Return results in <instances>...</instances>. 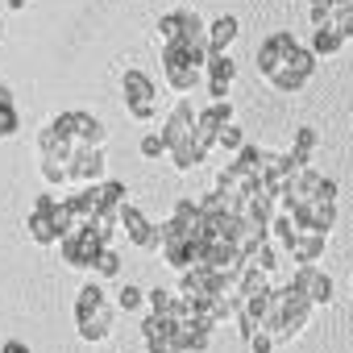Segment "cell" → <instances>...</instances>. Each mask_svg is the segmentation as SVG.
<instances>
[{"instance_id": "cell-29", "label": "cell", "mask_w": 353, "mask_h": 353, "mask_svg": "<svg viewBox=\"0 0 353 353\" xmlns=\"http://www.w3.org/2000/svg\"><path fill=\"white\" fill-rule=\"evenodd\" d=\"M117 307H121V312H137V307H145V291L133 287V283H125V287L117 291Z\"/></svg>"}, {"instance_id": "cell-3", "label": "cell", "mask_w": 353, "mask_h": 353, "mask_svg": "<svg viewBox=\"0 0 353 353\" xmlns=\"http://www.w3.org/2000/svg\"><path fill=\"white\" fill-rule=\"evenodd\" d=\"M316 316V303L299 291V287H274V299H270V316H266V332H274L279 336V345H287V341H295L303 328H307V320Z\"/></svg>"}, {"instance_id": "cell-7", "label": "cell", "mask_w": 353, "mask_h": 353, "mask_svg": "<svg viewBox=\"0 0 353 353\" xmlns=\"http://www.w3.org/2000/svg\"><path fill=\"white\" fill-rule=\"evenodd\" d=\"M121 229H125V241L129 245H137V250H145V254H162V245H166V229L162 225H154L137 204H121Z\"/></svg>"}, {"instance_id": "cell-30", "label": "cell", "mask_w": 353, "mask_h": 353, "mask_svg": "<svg viewBox=\"0 0 353 353\" xmlns=\"http://www.w3.org/2000/svg\"><path fill=\"white\" fill-rule=\"evenodd\" d=\"M17 133H21V112H17V104L0 108V141H9V137H17Z\"/></svg>"}, {"instance_id": "cell-26", "label": "cell", "mask_w": 353, "mask_h": 353, "mask_svg": "<svg viewBox=\"0 0 353 353\" xmlns=\"http://www.w3.org/2000/svg\"><path fill=\"white\" fill-rule=\"evenodd\" d=\"M92 274H96V279H117V274H121V254H117V245H104V250L92 258Z\"/></svg>"}, {"instance_id": "cell-39", "label": "cell", "mask_w": 353, "mask_h": 353, "mask_svg": "<svg viewBox=\"0 0 353 353\" xmlns=\"http://www.w3.org/2000/svg\"><path fill=\"white\" fill-rule=\"evenodd\" d=\"M336 5H353V0H336Z\"/></svg>"}, {"instance_id": "cell-31", "label": "cell", "mask_w": 353, "mask_h": 353, "mask_svg": "<svg viewBox=\"0 0 353 353\" xmlns=\"http://www.w3.org/2000/svg\"><path fill=\"white\" fill-rule=\"evenodd\" d=\"M137 150H141V158H166V154H170V145H166V137H162V129H158V133H145Z\"/></svg>"}, {"instance_id": "cell-16", "label": "cell", "mask_w": 353, "mask_h": 353, "mask_svg": "<svg viewBox=\"0 0 353 353\" xmlns=\"http://www.w3.org/2000/svg\"><path fill=\"white\" fill-rule=\"evenodd\" d=\"M38 154H46V158H71V154H75V137L50 117V121L38 129Z\"/></svg>"}, {"instance_id": "cell-37", "label": "cell", "mask_w": 353, "mask_h": 353, "mask_svg": "<svg viewBox=\"0 0 353 353\" xmlns=\"http://www.w3.org/2000/svg\"><path fill=\"white\" fill-rule=\"evenodd\" d=\"M9 104H17V100H13V88L0 79V108H9Z\"/></svg>"}, {"instance_id": "cell-28", "label": "cell", "mask_w": 353, "mask_h": 353, "mask_svg": "<svg viewBox=\"0 0 353 353\" xmlns=\"http://www.w3.org/2000/svg\"><path fill=\"white\" fill-rule=\"evenodd\" d=\"M241 145H245V129H241V125H237V121H229V125H225V129H221V137H216V150H221V154H229V158H233V154H237V150H241Z\"/></svg>"}, {"instance_id": "cell-6", "label": "cell", "mask_w": 353, "mask_h": 353, "mask_svg": "<svg viewBox=\"0 0 353 353\" xmlns=\"http://www.w3.org/2000/svg\"><path fill=\"white\" fill-rule=\"evenodd\" d=\"M200 75H204V67H196L192 54H188L179 42H166V46H162V79H166L170 92L192 96V88L200 83Z\"/></svg>"}, {"instance_id": "cell-23", "label": "cell", "mask_w": 353, "mask_h": 353, "mask_svg": "<svg viewBox=\"0 0 353 353\" xmlns=\"http://www.w3.org/2000/svg\"><path fill=\"white\" fill-rule=\"evenodd\" d=\"M270 279H274L270 270H262L258 262H245V270H241V279H237V291H241V295H258V291H270V287H274Z\"/></svg>"}, {"instance_id": "cell-20", "label": "cell", "mask_w": 353, "mask_h": 353, "mask_svg": "<svg viewBox=\"0 0 353 353\" xmlns=\"http://www.w3.org/2000/svg\"><path fill=\"white\" fill-rule=\"evenodd\" d=\"M237 34H241V26H237L233 13H221L216 21H208V42H212V50H229V46L237 42Z\"/></svg>"}, {"instance_id": "cell-10", "label": "cell", "mask_w": 353, "mask_h": 353, "mask_svg": "<svg viewBox=\"0 0 353 353\" xmlns=\"http://www.w3.org/2000/svg\"><path fill=\"white\" fill-rule=\"evenodd\" d=\"M233 121V104L229 100H212L200 117H196V145L204 150V158L216 150V137H221V129Z\"/></svg>"}, {"instance_id": "cell-19", "label": "cell", "mask_w": 353, "mask_h": 353, "mask_svg": "<svg viewBox=\"0 0 353 353\" xmlns=\"http://www.w3.org/2000/svg\"><path fill=\"white\" fill-rule=\"evenodd\" d=\"M320 59H332V54H341V46H345V34L328 21V26H312V42H307Z\"/></svg>"}, {"instance_id": "cell-34", "label": "cell", "mask_w": 353, "mask_h": 353, "mask_svg": "<svg viewBox=\"0 0 353 353\" xmlns=\"http://www.w3.org/2000/svg\"><path fill=\"white\" fill-rule=\"evenodd\" d=\"M332 26L345 34V42H353V5H336V13H332Z\"/></svg>"}, {"instance_id": "cell-15", "label": "cell", "mask_w": 353, "mask_h": 353, "mask_svg": "<svg viewBox=\"0 0 353 353\" xmlns=\"http://www.w3.org/2000/svg\"><path fill=\"white\" fill-rule=\"evenodd\" d=\"M233 79H237V63L229 59V50H212V54H208V63H204V83H208V96H212V100H229Z\"/></svg>"}, {"instance_id": "cell-36", "label": "cell", "mask_w": 353, "mask_h": 353, "mask_svg": "<svg viewBox=\"0 0 353 353\" xmlns=\"http://www.w3.org/2000/svg\"><path fill=\"white\" fill-rule=\"evenodd\" d=\"M0 353H30V345H26L21 336H9L5 345H0Z\"/></svg>"}, {"instance_id": "cell-27", "label": "cell", "mask_w": 353, "mask_h": 353, "mask_svg": "<svg viewBox=\"0 0 353 353\" xmlns=\"http://www.w3.org/2000/svg\"><path fill=\"white\" fill-rule=\"evenodd\" d=\"M299 162H312V154H316V129L312 125H303V129H295V137H291V145H287Z\"/></svg>"}, {"instance_id": "cell-5", "label": "cell", "mask_w": 353, "mask_h": 353, "mask_svg": "<svg viewBox=\"0 0 353 353\" xmlns=\"http://www.w3.org/2000/svg\"><path fill=\"white\" fill-rule=\"evenodd\" d=\"M141 345H145V353H188V345H183V320L150 312L141 320Z\"/></svg>"}, {"instance_id": "cell-18", "label": "cell", "mask_w": 353, "mask_h": 353, "mask_svg": "<svg viewBox=\"0 0 353 353\" xmlns=\"http://www.w3.org/2000/svg\"><path fill=\"white\" fill-rule=\"evenodd\" d=\"M324 245H328V233H307V229H299V237H295V245L287 250V258H291L295 266L320 262V258H324Z\"/></svg>"}, {"instance_id": "cell-11", "label": "cell", "mask_w": 353, "mask_h": 353, "mask_svg": "<svg viewBox=\"0 0 353 353\" xmlns=\"http://www.w3.org/2000/svg\"><path fill=\"white\" fill-rule=\"evenodd\" d=\"M71 162V183L83 188V183H104L108 179V162H104V145H75V154L67 158Z\"/></svg>"}, {"instance_id": "cell-24", "label": "cell", "mask_w": 353, "mask_h": 353, "mask_svg": "<svg viewBox=\"0 0 353 353\" xmlns=\"http://www.w3.org/2000/svg\"><path fill=\"white\" fill-rule=\"evenodd\" d=\"M183 17H188V9H170V13H162V17H158V30H154V42H158V46L174 42V38L183 34Z\"/></svg>"}, {"instance_id": "cell-13", "label": "cell", "mask_w": 353, "mask_h": 353, "mask_svg": "<svg viewBox=\"0 0 353 353\" xmlns=\"http://www.w3.org/2000/svg\"><path fill=\"white\" fill-rule=\"evenodd\" d=\"M287 212H291L295 225L307 229V233H332V225H336V200H299V204L287 208Z\"/></svg>"}, {"instance_id": "cell-1", "label": "cell", "mask_w": 353, "mask_h": 353, "mask_svg": "<svg viewBox=\"0 0 353 353\" xmlns=\"http://www.w3.org/2000/svg\"><path fill=\"white\" fill-rule=\"evenodd\" d=\"M196 108H192V100L188 96H179L174 100V108H170V117L162 121V137H166V145H170V166L179 170V174H188V170H196L200 162H204V150L196 145Z\"/></svg>"}, {"instance_id": "cell-2", "label": "cell", "mask_w": 353, "mask_h": 353, "mask_svg": "<svg viewBox=\"0 0 353 353\" xmlns=\"http://www.w3.org/2000/svg\"><path fill=\"white\" fill-rule=\"evenodd\" d=\"M117 312H121V307L104 295V287H100L96 279L83 283V287L75 291V332H79V341H88V345L108 341Z\"/></svg>"}, {"instance_id": "cell-9", "label": "cell", "mask_w": 353, "mask_h": 353, "mask_svg": "<svg viewBox=\"0 0 353 353\" xmlns=\"http://www.w3.org/2000/svg\"><path fill=\"white\" fill-rule=\"evenodd\" d=\"M54 121H59V125L75 137V145H104V141H108V125H104L96 112L71 108V112H59Z\"/></svg>"}, {"instance_id": "cell-25", "label": "cell", "mask_w": 353, "mask_h": 353, "mask_svg": "<svg viewBox=\"0 0 353 353\" xmlns=\"http://www.w3.org/2000/svg\"><path fill=\"white\" fill-rule=\"evenodd\" d=\"M270 154H274V150H266V145H254V141H245V145H241V150H237L233 158H237V162H241V166H245V170L254 174V179H258V174L266 170V162H270Z\"/></svg>"}, {"instance_id": "cell-17", "label": "cell", "mask_w": 353, "mask_h": 353, "mask_svg": "<svg viewBox=\"0 0 353 353\" xmlns=\"http://www.w3.org/2000/svg\"><path fill=\"white\" fill-rule=\"evenodd\" d=\"M212 332H216V324H212L208 316L192 312V316L183 320V345H188V353H208V349H212Z\"/></svg>"}, {"instance_id": "cell-22", "label": "cell", "mask_w": 353, "mask_h": 353, "mask_svg": "<svg viewBox=\"0 0 353 353\" xmlns=\"http://www.w3.org/2000/svg\"><path fill=\"white\" fill-rule=\"evenodd\" d=\"M38 170H42L46 188H54V192H63V188L71 183V162H67V158H46V154H42Z\"/></svg>"}, {"instance_id": "cell-14", "label": "cell", "mask_w": 353, "mask_h": 353, "mask_svg": "<svg viewBox=\"0 0 353 353\" xmlns=\"http://www.w3.org/2000/svg\"><path fill=\"white\" fill-rule=\"evenodd\" d=\"M291 50H295V34H291V30H274L270 38H262V42H258V75L270 79V75L287 63Z\"/></svg>"}, {"instance_id": "cell-12", "label": "cell", "mask_w": 353, "mask_h": 353, "mask_svg": "<svg viewBox=\"0 0 353 353\" xmlns=\"http://www.w3.org/2000/svg\"><path fill=\"white\" fill-rule=\"evenodd\" d=\"M291 287H299L316 307H328L332 303V295H336V287H332V279L316 266V262H303V266H295L291 270Z\"/></svg>"}, {"instance_id": "cell-21", "label": "cell", "mask_w": 353, "mask_h": 353, "mask_svg": "<svg viewBox=\"0 0 353 353\" xmlns=\"http://www.w3.org/2000/svg\"><path fill=\"white\" fill-rule=\"evenodd\" d=\"M307 79H312V75H303L299 67L283 63V67H279V71L270 75V88H274V92H283V96H299V92L307 88Z\"/></svg>"}, {"instance_id": "cell-38", "label": "cell", "mask_w": 353, "mask_h": 353, "mask_svg": "<svg viewBox=\"0 0 353 353\" xmlns=\"http://www.w3.org/2000/svg\"><path fill=\"white\" fill-rule=\"evenodd\" d=\"M9 9H13V13H17V9H26V0H9Z\"/></svg>"}, {"instance_id": "cell-4", "label": "cell", "mask_w": 353, "mask_h": 353, "mask_svg": "<svg viewBox=\"0 0 353 353\" xmlns=\"http://www.w3.org/2000/svg\"><path fill=\"white\" fill-rule=\"evenodd\" d=\"M59 200L63 196H54V188H46L38 200H34V208H30V216H26V237L34 241V245H42V250H50V245H59L63 241V229H59Z\"/></svg>"}, {"instance_id": "cell-8", "label": "cell", "mask_w": 353, "mask_h": 353, "mask_svg": "<svg viewBox=\"0 0 353 353\" xmlns=\"http://www.w3.org/2000/svg\"><path fill=\"white\" fill-rule=\"evenodd\" d=\"M121 92H125V108H129L133 121H154V112H158V88H154V79L145 71L129 67L121 75Z\"/></svg>"}, {"instance_id": "cell-35", "label": "cell", "mask_w": 353, "mask_h": 353, "mask_svg": "<svg viewBox=\"0 0 353 353\" xmlns=\"http://www.w3.org/2000/svg\"><path fill=\"white\" fill-rule=\"evenodd\" d=\"M336 179H328V174H324V179H320V192H316V200H336Z\"/></svg>"}, {"instance_id": "cell-32", "label": "cell", "mask_w": 353, "mask_h": 353, "mask_svg": "<svg viewBox=\"0 0 353 353\" xmlns=\"http://www.w3.org/2000/svg\"><path fill=\"white\" fill-rule=\"evenodd\" d=\"M245 349H250V353H274V349H279V336L266 332V328H258V332L245 341Z\"/></svg>"}, {"instance_id": "cell-33", "label": "cell", "mask_w": 353, "mask_h": 353, "mask_svg": "<svg viewBox=\"0 0 353 353\" xmlns=\"http://www.w3.org/2000/svg\"><path fill=\"white\" fill-rule=\"evenodd\" d=\"M332 13H336V0H312V5H307L312 26H328V21H332Z\"/></svg>"}]
</instances>
